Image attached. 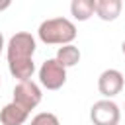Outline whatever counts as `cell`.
I'll return each instance as SVG.
<instances>
[{"label": "cell", "instance_id": "cell-1", "mask_svg": "<svg viewBox=\"0 0 125 125\" xmlns=\"http://www.w3.org/2000/svg\"><path fill=\"white\" fill-rule=\"evenodd\" d=\"M37 49V41L29 31H18L8 39L6 45V59H8V70L14 78L20 80H31L35 72L33 55Z\"/></svg>", "mask_w": 125, "mask_h": 125}, {"label": "cell", "instance_id": "cell-2", "mask_svg": "<svg viewBox=\"0 0 125 125\" xmlns=\"http://www.w3.org/2000/svg\"><path fill=\"white\" fill-rule=\"evenodd\" d=\"M76 25L68 18H49L37 27V37L45 45H68L76 39Z\"/></svg>", "mask_w": 125, "mask_h": 125}, {"label": "cell", "instance_id": "cell-3", "mask_svg": "<svg viewBox=\"0 0 125 125\" xmlns=\"http://www.w3.org/2000/svg\"><path fill=\"white\" fill-rule=\"evenodd\" d=\"M12 102H16L18 105H21L23 109L31 111L35 109L39 104H41V86L33 80H20L16 86H14V92H12Z\"/></svg>", "mask_w": 125, "mask_h": 125}, {"label": "cell", "instance_id": "cell-4", "mask_svg": "<svg viewBox=\"0 0 125 125\" xmlns=\"http://www.w3.org/2000/svg\"><path fill=\"white\" fill-rule=\"evenodd\" d=\"M39 84L47 90H59L66 82V68L57 62V59H47L39 66Z\"/></svg>", "mask_w": 125, "mask_h": 125}, {"label": "cell", "instance_id": "cell-5", "mask_svg": "<svg viewBox=\"0 0 125 125\" xmlns=\"http://www.w3.org/2000/svg\"><path fill=\"white\" fill-rule=\"evenodd\" d=\"M90 119L94 125H117L121 119V109L113 100H98L90 107Z\"/></svg>", "mask_w": 125, "mask_h": 125}, {"label": "cell", "instance_id": "cell-6", "mask_svg": "<svg viewBox=\"0 0 125 125\" xmlns=\"http://www.w3.org/2000/svg\"><path fill=\"white\" fill-rule=\"evenodd\" d=\"M123 86H125V78H123L121 70H117V68H105L98 76V90L107 100H111L117 94H121Z\"/></svg>", "mask_w": 125, "mask_h": 125}, {"label": "cell", "instance_id": "cell-7", "mask_svg": "<svg viewBox=\"0 0 125 125\" xmlns=\"http://www.w3.org/2000/svg\"><path fill=\"white\" fill-rule=\"evenodd\" d=\"M29 117V111L23 109L21 105H18L16 102L6 104L0 109V123L2 125H23Z\"/></svg>", "mask_w": 125, "mask_h": 125}, {"label": "cell", "instance_id": "cell-8", "mask_svg": "<svg viewBox=\"0 0 125 125\" xmlns=\"http://www.w3.org/2000/svg\"><path fill=\"white\" fill-rule=\"evenodd\" d=\"M123 10V0H96V16L102 21H115Z\"/></svg>", "mask_w": 125, "mask_h": 125}, {"label": "cell", "instance_id": "cell-9", "mask_svg": "<svg viewBox=\"0 0 125 125\" xmlns=\"http://www.w3.org/2000/svg\"><path fill=\"white\" fill-rule=\"evenodd\" d=\"M96 14V0H70V16L76 21H88Z\"/></svg>", "mask_w": 125, "mask_h": 125}, {"label": "cell", "instance_id": "cell-10", "mask_svg": "<svg viewBox=\"0 0 125 125\" xmlns=\"http://www.w3.org/2000/svg\"><path fill=\"white\" fill-rule=\"evenodd\" d=\"M80 49L76 47V45H72V43H68V45H61L59 47V51H57V55H55V59H57V62H61L64 68H70V66H76L78 62H80Z\"/></svg>", "mask_w": 125, "mask_h": 125}, {"label": "cell", "instance_id": "cell-11", "mask_svg": "<svg viewBox=\"0 0 125 125\" xmlns=\"http://www.w3.org/2000/svg\"><path fill=\"white\" fill-rule=\"evenodd\" d=\"M29 125H61V123H59V117H57L55 113H51V111H41V113H37V115L31 119Z\"/></svg>", "mask_w": 125, "mask_h": 125}, {"label": "cell", "instance_id": "cell-12", "mask_svg": "<svg viewBox=\"0 0 125 125\" xmlns=\"http://www.w3.org/2000/svg\"><path fill=\"white\" fill-rule=\"evenodd\" d=\"M12 6V0H0V12H4V10H8Z\"/></svg>", "mask_w": 125, "mask_h": 125}, {"label": "cell", "instance_id": "cell-13", "mask_svg": "<svg viewBox=\"0 0 125 125\" xmlns=\"http://www.w3.org/2000/svg\"><path fill=\"white\" fill-rule=\"evenodd\" d=\"M4 47H6V45H4V35H2V31H0V53H2Z\"/></svg>", "mask_w": 125, "mask_h": 125}, {"label": "cell", "instance_id": "cell-14", "mask_svg": "<svg viewBox=\"0 0 125 125\" xmlns=\"http://www.w3.org/2000/svg\"><path fill=\"white\" fill-rule=\"evenodd\" d=\"M121 51H123V55H125V41L121 43Z\"/></svg>", "mask_w": 125, "mask_h": 125}]
</instances>
